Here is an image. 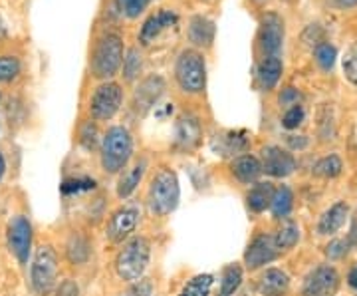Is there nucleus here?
<instances>
[{
  "mask_svg": "<svg viewBox=\"0 0 357 296\" xmlns=\"http://www.w3.org/2000/svg\"><path fill=\"white\" fill-rule=\"evenodd\" d=\"M230 171L241 183H255L264 171L262 163L256 159L255 155H241L230 163Z\"/></svg>",
  "mask_w": 357,
  "mask_h": 296,
  "instance_id": "412c9836",
  "label": "nucleus"
},
{
  "mask_svg": "<svg viewBox=\"0 0 357 296\" xmlns=\"http://www.w3.org/2000/svg\"><path fill=\"white\" fill-rule=\"evenodd\" d=\"M141 70H143V56L137 48H131V50H128L126 60H123V80L133 82L135 77H139Z\"/></svg>",
  "mask_w": 357,
  "mask_h": 296,
  "instance_id": "2f4dec72",
  "label": "nucleus"
},
{
  "mask_svg": "<svg viewBox=\"0 0 357 296\" xmlns=\"http://www.w3.org/2000/svg\"><path fill=\"white\" fill-rule=\"evenodd\" d=\"M165 94V80L161 76H147L139 82V86L133 91V110L145 116L155 103L159 102V98Z\"/></svg>",
  "mask_w": 357,
  "mask_h": 296,
  "instance_id": "f8f14e48",
  "label": "nucleus"
},
{
  "mask_svg": "<svg viewBox=\"0 0 357 296\" xmlns=\"http://www.w3.org/2000/svg\"><path fill=\"white\" fill-rule=\"evenodd\" d=\"M298 241H300V227L294 221H284L280 229L274 235V245L278 249V253L294 249L298 245Z\"/></svg>",
  "mask_w": 357,
  "mask_h": 296,
  "instance_id": "b1692460",
  "label": "nucleus"
},
{
  "mask_svg": "<svg viewBox=\"0 0 357 296\" xmlns=\"http://www.w3.org/2000/svg\"><path fill=\"white\" fill-rule=\"evenodd\" d=\"M0 100H2V94H0Z\"/></svg>",
  "mask_w": 357,
  "mask_h": 296,
  "instance_id": "8fccbe9b",
  "label": "nucleus"
},
{
  "mask_svg": "<svg viewBox=\"0 0 357 296\" xmlns=\"http://www.w3.org/2000/svg\"><path fill=\"white\" fill-rule=\"evenodd\" d=\"M66 257L72 265H84L89 258V243L79 235L74 232L66 243Z\"/></svg>",
  "mask_w": 357,
  "mask_h": 296,
  "instance_id": "393cba45",
  "label": "nucleus"
},
{
  "mask_svg": "<svg viewBox=\"0 0 357 296\" xmlns=\"http://www.w3.org/2000/svg\"><path fill=\"white\" fill-rule=\"evenodd\" d=\"M290 288V276L280 269H268L258 283V293L262 296H286Z\"/></svg>",
  "mask_w": 357,
  "mask_h": 296,
  "instance_id": "6ab92c4d",
  "label": "nucleus"
},
{
  "mask_svg": "<svg viewBox=\"0 0 357 296\" xmlns=\"http://www.w3.org/2000/svg\"><path fill=\"white\" fill-rule=\"evenodd\" d=\"M294 207V195L290 191V187H286V185H282L280 189H276V193H274V201H272V215L276 217V219H286L288 215H290V211H292Z\"/></svg>",
  "mask_w": 357,
  "mask_h": 296,
  "instance_id": "bb28decb",
  "label": "nucleus"
},
{
  "mask_svg": "<svg viewBox=\"0 0 357 296\" xmlns=\"http://www.w3.org/2000/svg\"><path fill=\"white\" fill-rule=\"evenodd\" d=\"M340 288V274L332 265H319L310 272L302 286V296H333Z\"/></svg>",
  "mask_w": 357,
  "mask_h": 296,
  "instance_id": "9d476101",
  "label": "nucleus"
},
{
  "mask_svg": "<svg viewBox=\"0 0 357 296\" xmlns=\"http://www.w3.org/2000/svg\"><path fill=\"white\" fill-rule=\"evenodd\" d=\"M286 28L280 14L266 13L260 18L258 28V48L264 56H278L284 46Z\"/></svg>",
  "mask_w": 357,
  "mask_h": 296,
  "instance_id": "6e6552de",
  "label": "nucleus"
},
{
  "mask_svg": "<svg viewBox=\"0 0 357 296\" xmlns=\"http://www.w3.org/2000/svg\"><path fill=\"white\" fill-rule=\"evenodd\" d=\"M262 171L270 177H288L296 169V159L290 151L278 145H268L262 149Z\"/></svg>",
  "mask_w": 357,
  "mask_h": 296,
  "instance_id": "ddd939ff",
  "label": "nucleus"
},
{
  "mask_svg": "<svg viewBox=\"0 0 357 296\" xmlns=\"http://www.w3.org/2000/svg\"><path fill=\"white\" fill-rule=\"evenodd\" d=\"M314 58L318 66L324 72H330L335 64V58H337V50L335 46H332L330 42H318L316 48H314Z\"/></svg>",
  "mask_w": 357,
  "mask_h": 296,
  "instance_id": "7c9ffc66",
  "label": "nucleus"
},
{
  "mask_svg": "<svg viewBox=\"0 0 357 296\" xmlns=\"http://www.w3.org/2000/svg\"><path fill=\"white\" fill-rule=\"evenodd\" d=\"M175 80L185 94H203L206 88V62L195 48H185L175 62Z\"/></svg>",
  "mask_w": 357,
  "mask_h": 296,
  "instance_id": "20e7f679",
  "label": "nucleus"
},
{
  "mask_svg": "<svg viewBox=\"0 0 357 296\" xmlns=\"http://www.w3.org/2000/svg\"><path fill=\"white\" fill-rule=\"evenodd\" d=\"M143 173H145V161H139L135 163L133 168L126 169L121 173V177L117 181V197L119 199H128L129 195L133 193L137 189V185L143 179Z\"/></svg>",
  "mask_w": 357,
  "mask_h": 296,
  "instance_id": "5701e85b",
  "label": "nucleus"
},
{
  "mask_svg": "<svg viewBox=\"0 0 357 296\" xmlns=\"http://www.w3.org/2000/svg\"><path fill=\"white\" fill-rule=\"evenodd\" d=\"M153 293V283L149 279H141L137 283H133L121 296H151Z\"/></svg>",
  "mask_w": 357,
  "mask_h": 296,
  "instance_id": "4c0bfd02",
  "label": "nucleus"
},
{
  "mask_svg": "<svg viewBox=\"0 0 357 296\" xmlns=\"http://www.w3.org/2000/svg\"><path fill=\"white\" fill-rule=\"evenodd\" d=\"M288 143H290V147H294V149H296V147H298V149H304L307 145V140L304 135H290V138H288Z\"/></svg>",
  "mask_w": 357,
  "mask_h": 296,
  "instance_id": "37998d69",
  "label": "nucleus"
},
{
  "mask_svg": "<svg viewBox=\"0 0 357 296\" xmlns=\"http://www.w3.org/2000/svg\"><path fill=\"white\" fill-rule=\"evenodd\" d=\"M189 42L195 48H211L215 42V34H217V26L211 18H206L203 14L192 16L189 22Z\"/></svg>",
  "mask_w": 357,
  "mask_h": 296,
  "instance_id": "dca6fc26",
  "label": "nucleus"
},
{
  "mask_svg": "<svg viewBox=\"0 0 357 296\" xmlns=\"http://www.w3.org/2000/svg\"><path fill=\"white\" fill-rule=\"evenodd\" d=\"M123 60H126L123 38L117 32H105L93 44L89 58V72L93 77L107 82L123 68Z\"/></svg>",
  "mask_w": 357,
  "mask_h": 296,
  "instance_id": "f257e3e1",
  "label": "nucleus"
},
{
  "mask_svg": "<svg viewBox=\"0 0 357 296\" xmlns=\"http://www.w3.org/2000/svg\"><path fill=\"white\" fill-rule=\"evenodd\" d=\"M96 187V181L93 179H70L64 181L62 185V193H77V191H88Z\"/></svg>",
  "mask_w": 357,
  "mask_h": 296,
  "instance_id": "58836bf2",
  "label": "nucleus"
},
{
  "mask_svg": "<svg viewBox=\"0 0 357 296\" xmlns=\"http://www.w3.org/2000/svg\"><path fill=\"white\" fill-rule=\"evenodd\" d=\"M123 102V90L115 82L100 84L89 98V116L96 121H107L119 112Z\"/></svg>",
  "mask_w": 357,
  "mask_h": 296,
  "instance_id": "0eeeda50",
  "label": "nucleus"
},
{
  "mask_svg": "<svg viewBox=\"0 0 357 296\" xmlns=\"http://www.w3.org/2000/svg\"><path fill=\"white\" fill-rule=\"evenodd\" d=\"M347 243H349V246L357 245V221H354V225H351V231L347 235Z\"/></svg>",
  "mask_w": 357,
  "mask_h": 296,
  "instance_id": "49530a36",
  "label": "nucleus"
},
{
  "mask_svg": "<svg viewBox=\"0 0 357 296\" xmlns=\"http://www.w3.org/2000/svg\"><path fill=\"white\" fill-rule=\"evenodd\" d=\"M304 117H306V112L298 103V105H292V108L286 110V114L282 116V126L286 129H298L304 124Z\"/></svg>",
  "mask_w": 357,
  "mask_h": 296,
  "instance_id": "f704fd0d",
  "label": "nucleus"
},
{
  "mask_svg": "<svg viewBox=\"0 0 357 296\" xmlns=\"http://www.w3.org/2000/svg\"><path fill=\"white\" fill-rule=\"evenodd\" d=\"M137 223H139L137 207H121L107 221L105 237L112 243H123L126 239L131 237V232L137 229Z\"/></svg>",
  "mask_w": 357,
  "mask_h": 296,
  "instance_id": "9b49d317",
  "label": "nucleus"
},
{
  "mask_svg": "<svg viewBox=\"0 0 357 296\" xmlns=\"http://www.w3.org/2000/svg\"><path fill=\"white\" fill-rule=\"evenodd\" d=\"M6 239H8V249L16 257V260L20 265H26L28 257H30V251H32V223L28 221V217L16 215L8 223Z\"/></svg>",
  "mask_w": 357,
  "mask_h": 296,
  "instance_id": "1a4fd4ad",
  "label": "nucleus"
},
{
  "mask_svg": "<svg viewBox=\"0 0 357 296\" xmlns=\"http://www.w3.org/2000/svg\"><path fill=\"white\" fill-rule=\"evenodd\" d=\"M243 284V269L238 265H229L222 271V279H220V290L218 296H232L238 286Z\"/></svg>",
  "mask_w": 357,
  "mask_h": 296,
  "instance_id": "a878e982",
  "label": "nucleus"
},
{
  "mask_svg": "<svg viewBox=\"0 0 357 296\" xmlns=\"http://www.w3.org/2000/svg\"><path fill=\"white\" fill-rule=\"evenodd\" d=\"M347 215H349V207H347V203H344V201L333 203V205L321 215V219H319L318 223V232L319 235H333V232H337L345 225Z\"/></svg>",
  "mask_w": 357,
  "mask_h": 296,
  "instance_id": "aec40b11",
  "label": "nucleus"
},
{
  "mask_svg": "<svg viewBox=\"0 0 357 296\" xmlns=\"http://www.w3.org/2000/svg\"><path fill=\"white\" fill-rule=\"evenodd\" d=\"M151 258V243L145 237H131L115 257V272L121 281L137 283Z\"/></svg>",
  "mask_w": 357,
  "mask_h": 296,
  "instance_id": "f03ea898",
  "label": "nucleus"
},
{
  "mask_svg": "<svg viewBox=\"0 0 357 296\" xmlns=\"http://www.w3.org/2000/svg\"><path fill=\"white\" fill-rule=\"evenodd\" d=\"M347 251H349V243H347V239H345V241H342V239H335V241H332L330 245L326 246V255H328V258H333V260L345 257V255H347Z\"/></svg>",
  "mask_w": 357,
  "mask_h": 296,
  "instance_id": "ea45409f",
  "label": "nucleus"
},
{
  "mask_svg": "<svg viewBox=\"0 0 357 296\" xmlns=\"http://www.w3.org/2000/svg\"><path fill=\"white\" fill-rule=\"evenodd\" d=\"M98 135H100L98 126L93 121H88V124H84V128L79 131V142L86 149H93L98 145Z\"/></svg>",
  "mask_w": 357,
  "mask_h": 296,
  "instance_id": "e433bc0d",
  "label": "nucleus"
},
{
  "mask_svg": "<svg viewBox=\"0 0 357 296\" xmlns=\"http://www.w3.org/2000/svg\"><path fill=\"white\" fill-rule=\"evenodd\" d=\"M282 72H284V64H282L280 56H264L256 68V80L262 90L270 91L280 82Z\"/></svg>",
  "mask_w": 357,
  "mask_h": 296,
  "instance_id": "f3484780",
  "label": "nucleus"
},
{
  "mask_svg": "<svg viewBox=\"0 0 357 296\" xmlns=\"http://www.w3.org/2000/svg\"><path fill=\"white\" fill-rule=\"evenodd\" d=\"M22 72V62L18 56L2 54L0 56V84H10Z\"/></svg>",
  "mask_w": 357,
  "mask_h": 296,
  "instance_id": "cd10ccee",
  "label": "nucleus"
},
{
  "mask_svg": "<svg viewBox=\"0 0 357 296\" xmlns=\"http://www.w3.org/2000/svg\"><path fill=\"white\" fill-rule=\"evenodd\" d=\"M222 140H225V143H227V145L220 149L222 155L241 154V151H244V149L248 147V140L244 138L243 131H230L229 135H225Z\"/></svg>",
  "mask_w": 357,
  "mask_h": 296,
  "instance_id": "72a5a7b5",
  "label": "nucleus"
},
{
  "mask_svg": "<svg viewBox=\"0 0 357 296\" xmlns=\"http://www.w3.org/2000/svg\"><path fill=\"white\" fill-rule=\"evenodd\" d=\"M300 100H302V94L296 90V88H286V90H282L280 96H278V103L284 105L286 110L292 108V105H298Z\"/></svg>",
  "mask_w": 357,
  "mask_h": 296,
  "instance_id": "a19ab883",
  "label": "nucleus"
},
{
  "mask_svg": "<svg viewBox=\"0 0 357 296\" xmlns=\"http://www.w3.org/2000/svg\"><path fill=\"white\" fill-rule=\"evenodd\" d=\"M0 32H2V22H0Z\"/></svg>",
  "mask_w": 357,
  "mask_h": 296,
  "instance_id": "09e8293b",
  "label": "nucleus"
},
{
  "mask_svg": "<svg viewBox=\"0 0 357 296\" xmlns=\"http://www.w3.org/2000/svg\"><path fill=\"white\" fill-rule=\"evenodd\" d=\"M347 284H349L354 290H357V265L356 267H351V271L347 274Z\"/></svg>",
  "mask_w": 357,
  "mask_h": 296,
  "instance_id": "a18cd8bd",
  "label": "nucleus"
},
{
  "mask_svg": "<svg viewBox=\"0 0 357 296\" xmlns=\"http://www.w3.org/2000/svg\"><path fill=\"white\" fill-rule=\"evenodd\" d=\"M344 76L349 84L357 86V44L345 52L344 56Z\"/></svg>",
  "mask_w": 357,
  "mask_h": 296,
  "instance_id": "c9c22d12",
  "label": "nucleus"
},
{
  "mask_svg": "<svg viewBox=\"0 0 357 296\" xmlns=\"http://www.w3.org/2000/svg\"><path fill=\"white\" fill-rule=\"evenodd\" d=\"M4 171H6V161H4V155L0 154V181L4 177Z\"/></svg>",
  "mask_w": 357,
  "mask_h": 296,
  "instance_id": "de8ad7c7",
  "label": "nucleus"
},
{
  "mask_svg": "<svg viewBox=\"0 0 357 296\" xmlns=\"http://www.w3.org/2000/svg\"><path fill=\"white\" fill-rule=\"evenodd\" d=\"M276 257H278V249L274 245V237L258 235L244 253V265H246V269L256 271L268 262H272Z\"/></svg>",
  "mask_w": 357,
  "mask_h": 296,
  "instance_id": "4468645a",
  "label": "nucleus"
},
{
  "mask_svg": "<svg viewBox=\"0 0 357 296\" xmlns=\"http://www.w3.org/2000/svg\"><path fill=\"white\" fill-rule=\"evenodd\" d=\"M342 169H344V163L337 155H326L314 165V175L324 177V179H333L342 173Z\"/></svg>",
  "mask_w": 357,
  "mask_h": 296,
  "instance_id": "c85d7f7f",
  "label": "nucleus"
},
{
  "mask_svg": "<svg viewBox=\"0 0 357 296\" xmlns=\"http://www.w3.org/2000/svg\"><path fill=\"white\" fill-rule=\"evenodd\" d=\"M274 193H276V189L272 187V183H268V181L256 183L255 187L248 191V195H246L248 209H250L252 213H262V211H266L268 207H272Z\"/></svg>",
  "mask_w": 357,
  "mask_h": 296,
  "instance_id": "4be33fe9",
  "label": "nucleus"
},
{
  "mask_svg": "<svg viewBox=\"0 0 357 296\" xmlns=\"http://www.w3.org/2000/svg\"><path fill=\"white\" fill-rule=\"evenodd\" d=\"M102 168L105 173H119L129 163L133 155V138L128 128L114 126L103 133Z\"/></svg>",
  "mask_w": 357,
  "mask_h": 296,
  "instance_id": "7ed1b4c3",
  "label": "nucleus"
},
{
  "mask_svg": "<svg viewBox=\"0 0 357 296\" xmlns=\"http://www.w3.org/2000/svg\"><path fill=\"white\" fill-rule=\"evenodd\" d=\"M56 296H79V288L74 281H62L56 290Z\"/></svg>",
  "mask_w": 357,
  "mask_h": 296,
  "instance_id": "79ce46f5",
  "label": "nucleus"
},
{
  "mask_svg": "<svg viewBox=\"0 0 357 296\" xmlns=\"http://www.w3.org/2000/svg\"><path fill=\"white\" fill-rule=\"evenodd\" d=\"M333 4H335L337 8L345 10V8H356L357 0H333Z\"/></svg>",
  "mask_w": 357,
  "mask_h": 296,
  "instance_id": "c03bdc74",
  "label": "nucleus"
},
{
  "mask_svg": "<svg viewBox=\"0 0 357 296\" xmlns=\"http://www.w3.org/2000/svg\"><path fill=\"white\" fill-rule=\"evenodd\" d=\"M177 14L173 13V10H159V13L151 14L143 26H141L139 30V42L143 46H149V44H153L155 40L159 38L165 30L169 28H173V26L177 24Z\"/></svg>",
  "mask_w": 357,
  "mask_h": 296,
  "instance_id": "2eb2a0df",
  "label": "nucleus"
},
{
  "mask_svg": "<svg viewBox=\"0 0 357 296\" xmlns=\"http://www.w3.org/2000/svg\"><path fill=\"white\" fill-rule=\"evenodd\" d=\"M149 2L151 0H115V6L121 13V16L133 20V18H139L141 14L147 10Z\"/></svg>",
  "mask_w": 357,
  "mask_h": 296,
  "instance_id": "473e14b6",
  "label": "nucleus"
},
{
  "mask_svg": "<svg viewBox=\"0 0 357 296\" xmlns=\"http://www.w3.org/2000/svg\"><path fill=\"white\" fill-rule=\"evenodd\" d=\"M178 189L177 175L171 169H161L149 185V195H147V203L151 213L165 217L169 213H173L178 205Z\"/></svg>",
  "mask_w": 357,
  "mask_h": 296,
  "instance_id": "423d86ee",
  "label": "nucleus"
},
{
  "mask_svg": "<svg viewBox=\"0 0 357 296\" xmlns=\"http://www.w3.org/2000/svg\"><path fill=\"white\" fill-rule=\"evenodd\" d=\"M213 288V276L211 274H197L191 279L187 286L183 288V293L178 296H208Z\"/></svg>",
  "mask_w": 357,
  "mask_h": 296,
  "instance_id": "c756f323",
  "label": "nucleus"
},
{
  "mask_svg": "<svg viewBox=\"0 0 357 296\" xmlns=\"http://www.w3.org/2000/svg\"><path fill=\"white\" fill-rule=\"evenodd\" d=\"M58 253L52 245H40L30 265V284L38 296H48L58 284Z\"/></svg>",
  "mask_w": 357,
  "mask_h": 296,
  "instance_id": "39448f33",
  "label": "nucleus"
},
{
  "mask_svg": "<svg viewBox=\"0 0 357 296\" xmlns=\"http://www.w3.org/2000/svg\"><path fill=\"white\" fill-rule=\"evenodd\" d=\"M201 138H203V129H201V124H199L197 117H178L177 128H175V142H177L178 147H183V149H192V147L199 145Z\"/></svg>",
  "mask_w": 357,
  "mask_h": 296,
  "instance_id": "a211bd4d",
  "label": "nucleus"
}]
</instances>
